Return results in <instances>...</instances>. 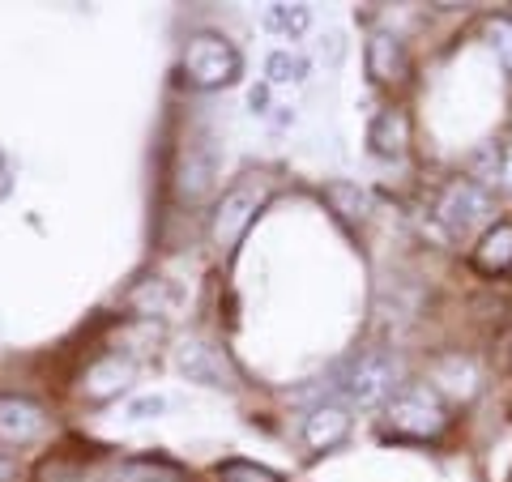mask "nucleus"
I'll use <instances>...</instances> for the list:
<instances>
[{
  "label": "nucleus",
  "mask_w": 512,
  "mask_h": 482,
  "mask_svg": "<svg viewBox=\"0 0 512 482\" xmlns=\"http://www.w3.org/2000/svg\"><path fill=\"white\" fill-rule=\"evenodd\" d=\"M508 419H512V406H508Z\"/></svg>",
  "instance_id": "25"
},
{
  "label": "nucleus",
  "mask_w": 512,
  "mask_h": 482,
  "mask_svg": "<svg viewBox=\"0 0 512 482\" xmlns=\"http://www.w3.org/2000/svg\"><path fill=\"white\" fill-rule=\"evenodd\" d=\"M13 478H18V461L9 453H0V482H13Z\"/></svg>",
  "instance_id": "24"
},
{
  "label": "nucleus",
  "mask_w": 512,
  "mask_h": 482,
  "mask_svg": "<svg viewBox=\"0 0 512 482\" xmlns=\"http://www.w3.org/2000/svg\"><path fill=\"white\" fill-rule=\"evenodd\" d=\"M363 64H367V77L376 86H397L406 82L410 73V56H406V43L393 35V30H372L363 43Z\"/></svg>",
  "instance_id": "8"
},
{
  "label": "nucleus",
  "mask_w": 512,
  "mask_h": 482,
  "mask_svg": "<svg viewBox=\"0 0 512 482\" xmlns=\"http://www.w3.org/2000/svg\"><path fill=\"white\" fill-rule=\"evenodd\" d=\"M436 218H440L453 235H470L474 227L491 222V192L478 184V180H453V184L440 192Z\"/></svg>",
  "instance_id": "5"
},
{
  "label": "nucleus",
  "mask_w": 512,
  "mask_h": 482,
  "mask_svg": "<svg viewBox=\"0 0 512 482\" xmlns=\"http://www.w3.org/2000/svg\"><path fill=\"white\" fill-rule=\"evenodd\" d=\"M448 427L444 397L436 384H406L389 406V436L393 440H436Z\"/></svg>",
  "instance_id": "2"
},
{
  "label": "nucleus",
  "mask_w": 512,
  "mask_h": 482,
  "mask_svg": "<svg viewBox=\"0 0 512 482\" xmlns=\"http://www.w3.org/2000/svg\"><path fill=\"white\" fill-rule=\"evenodd\" d=\"M470 265L483 273V278H500V273L512 269V218H500L478 239V248L470 252Z\"/></svg>",
  "instance_id": "13"
},
{
  "label": "nucleus",
  "mask_w": 512,
  "mask_h": 482,
  "mask_svg": "<svg viewBox=\"0 0 512 482\" xmlns=\"http://www.w3.org/2000/svg\"><path fill=\"white\" fill-rule=\"evenodd\" d=\"M487 39L495 47V56H500V64L512 73V18H491L487 22Z\"/></svg>",
  "instance_id": "20"
},
{
  "label": "nucleus",
  "mask_w": 512,
  "mask_h": 482,
  "mask_svg": "<svg viewBox=\"0 0 512 482\" xmlns=\"http://www.w3.org/2000/svg\"><path fill=\"white\" fill-rule=\"evenodd\" d=\"M500 188L512 192V141L500 146Z\"/></svg>",
  "instance_id": "22"
},
{
  "label": "nucleus",
  "mask_w": 512,
  "mask_h": 482,
  "mask_svg": "<svg viewBox=\"0 0 512 482\" xmlns=\"http://www.w3.org/2000/svg\"><path fill=\"white\" fill-rule=\"evenodd\" d=\"M325 205L333 214H338L342 222H363L367 218V210H372V201H367V192L359 188V184H350V180H329L325 184Z\"/></svg>",
  "instance_id": "14"
},
{
  "label": "nucleus",
  "mask_w": 512,
  "mask_h": 482,
  "mask_svg": "<svg viewBox=\"0 0 512 482\" xmlns=\"http://www.w3.org/2000/svg\"><path fill=\"white\" fill-rule=\"evenodd\" d=\"M218 482H282V474L265 470L256 461H244V457H231L218 465Z\"/></svg>",
  "instance_id": "19"
},
{
  "label": "nucleus",
  "mask_w": 512,
  "mask_h": 482,
  "mask_svg": "<svg viewBox=\"0 0 512 482\" xmlns=\"http://www.w3.org/2000/svg\"><path fill=\"white\" fill-rule=\"evenodd\" d=\"M43 427H47V414L39 401L18 397V393H0V444H9V448L30 444L43 436Z\"/></svg>",
  "instance_id": "9"
},
{
  "label": "nucleus",
  "mask_w": 512,
  "mask_h": 482,
  "mask_svg": "<svg viewBox=\"0 0 512 482\" xmlns=\"http://www.w3.org/2000/svg\"><path fill=\"white\" fill-rule=\"evenodd\" d=\"M248 107H252V111H261V116H265V107H269V86H252Z\"/></svg>",
  "instance_id": "23"
},
{
  "label": "nucleus",
  "mask_w": 512,
  "mask_h": 482,
  "mask_svg": "<svg viewBox=\"0 0 512 482\" xmlns=\"http://www.w3.org/2000/svg\"><path fill=\"white\" fill-rule=\"evenodd\" d=\"M265 201H269V188H265L261 180H239V184H231V188L218 197V205H214L210 239H214L222 252H231L239 239L248 235V227L256 222V214L265 210Z\"/></svg>",
  "instance_id": "3"
},
{
  "label": "nucleus",
  "mask_w": 512,
  "mask_h": 482,
  "mask_svg": "<svg viewBox=\"0 0 512 482\" xmlns=\"http://www.w3.org/2000/svg\"><path fill=\"white\" fill-rule=\"evenodd\" d=\"M367 150L376 158H389V163H397V158L410 150V116L402 107H384L380 116L367 124Z\"/></svg>",
  "instance_id": "10"
},
{
  "label": "nucleus",
  "mask_w": 512,
  "mask_h": 482,
  "mask_svg": "<svg viewBox=\"0 0 512 482\" xmlns=\"http://www.w3.org/2000/svg\"><path fill=\"white\" fill-rule=\"evenodd\" d=\"M342 393L350 406L359 410H380L384 401L397 397V359L389 350H367L350 363V372L342 380Z\"/></svg>",
  "instance_id": "4"
},
{
  "label": "nucleus",
  "mask_w": 512,
  "mask_h": 482,
  "mask_svg": "<svg viewBox=\"0 0 512 482\" xmlns=\"http://www.w3.org/2000/svg\"><path fill=\"white\" fill-rule=\"evenodd\" d=\"M350 427H355V419H350L346 401H320L303 419V444L312 453H333V448H342L350 440Z\"/></svg>",
  "instance_id": "7"
},
{
  "label": "nucleus",
  "mask_w": 512,
  "mask_h": 482,
  "mask_svg": "<svg viewBox=\"0 0 512 482\" xmlns=\"http://www.w3.org/2000/svg\"><path fill=\"white\" fill-rule=\"evenodd\" d=\"M175 367H180L192 384H205V389H235V384H239L235 363L222 355L218 346L201 342V337L180 342V350H175Z\"/></svg>",
  "instance_id": "6"
},
{
  "label": "nucleus",
  "mask_w": 512,
  "mask_h": 482,
  "mask_svg": "<svg viewBox=\"0 0 512 482\" xmlns=\"http://www.w3.org/2000/svg\"><path fill=\"white\" fill-rule=\"evenodd\" d=\"M265 77H269V86H299L308 77V60L299 52H269Z\"/></svg>",
  "instance_id": "18"
},
{
  "label": "nucleus",
  "mask_w": 512,
  "mask_h": 482,
  "mask_svg": "<svg viewBox=\"0 0 512 482\" xmlns=\"http://www.w3.org/2000/svg\"><path fill=\"white\" fill-rule=\"evenodd\" d=\"M312 26L308 5H265V30H278L286 39H299Z\"/></svg>",
  "instance_id": "17"
},
{
  "label": "nucleus",
  "mask_w": 512,
  "mask_h": 482,
  "mask_svg": "<svg viewBox=\"0 0 512 482\" xmlns=\"http://www.w3.org/2000/svg\"><path fill=\"white\" fill-rule=\"evenodd\" d=\"M508 482H512V470H508Z\"/></svg>",
  "instance_id": "26"
},
{
  "label": "nucleus",
  "mask_w": 512,
  "mask_h": 482,
  "mask_svg": "<svg viewBox=\"0 0 512 482\" xmlns=\"http://www.w3.org/2000/svg\"><path fill=\"white\" fill-rule=\"evenodd\" d=\"M167 410V397H137L133 401V406H128V419H133V423H146V419H158V414H163Z\"/></svg>",
  "instance_id": "21"
},
{
  "label": "nucleus",
  "mask_w": 512,
  "mask_h": 482,
  "mask_svg": "<svg viewBox=\"0 0 512 482\" xmlns=\"http://www.w3.org/2000/svg\"><path fill=\"white\" fill-rule=\"evenodd\" d=\"M133 359L128 355H103V359H94L90 367H86V384H82V393L90 397V401H107V397H116V393H124L128 384H133Z\"/></svg>",
  "instance_id": "12"
},
{
  "label": "nucleus",
  "mask_w": 512,
  "mask_h": 482,
  "mask_svg": "<svg viewBox=\"0 0 512 482\" xmlns=\"http://www.w3.org/2000/svg\"><path fill=\"white\" fill-rule=\"evenodd\" d=\"M218 180V158L210 146H192L180 158V171H175V197L180 201H201L205 192Z\"/></svg>",
  "instance_id": "11"
},
{
  "label": "nucleus",
  "mask_w": 512,
  "mask_h": 482,
  "mask_svg": "<svg viewBox=\"0 0 512 482\" xmlns=\"http://www.w3.org/2000/svg\"><path fill=\"white\" fill-rule=\"evenodd\" d=\"M103 482H184V470L171 461H120Z\"/></svg>",
  "instance_id": "15"
},
{
  "label": "nucleus",
  "mask_w": 512,
  "mask_h": 482,
  "mask_svg": "<svg viewBox=\"0 0 512 482\" xmlns=\"http://www.w3.org/2000/svg\"><path fill=\"white\" fill-rule=\"evenodd\" d=\"M239 69H244V60H239L235 43L227 35H218V30H197V35H188L184 56H180V73L192 90L235 86Z\"/></svg>",
  "instance_id": "1"
},
{
  "label": "nucleus",
  "mask_w": 512,
  "mask_h": 482,
  "mask_svg": "<svg viewBox=\"0 0 512 482\" xmlns=\"http://www.w3.org/2000/svg\"><path fill=\"white\" fill-rule=\"evenodd\" d=\"M431 380L444 384V389H453L461 397H470L478 389V372H474V363L470 359H461V355H444L436 363V372H431Z\"/></svg>",
  "instance_id": "16"
}]
</instances>
